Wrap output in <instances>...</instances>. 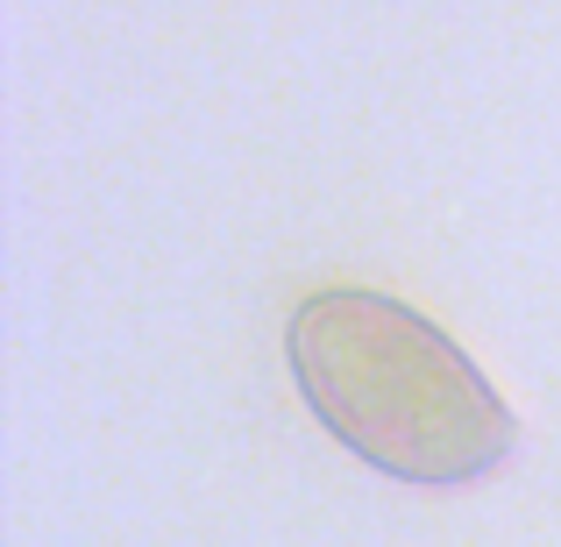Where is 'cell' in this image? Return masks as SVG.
Instances as JSON below:
<instances>
[{
	"label": "cell",
	"instance_id": "1",
	"mask_svg": "<svg viewBox=\"0 0 561 547\" xmlns=\"http://www.w3.org/2000/svg\"><path fill=\"white\" fill-rule=\"evenodd\" d=\"M285 356L320 426L383 477L477 483L519 441L483 369L383 292H313L291 314Z\"/></svg>",
	"mask_w": 561,
	"mask_h": 547
}]
</instances>
